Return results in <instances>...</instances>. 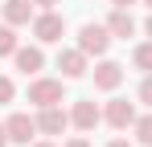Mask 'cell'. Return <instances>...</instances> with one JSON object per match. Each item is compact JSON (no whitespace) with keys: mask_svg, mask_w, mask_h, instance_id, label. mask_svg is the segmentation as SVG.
<instances>
[{"mask_svg":"<svg viewBox=\"0 0 152 147\" xmlns=\"http://www.w3.org/2000/svg\"><path fill=\"white\" fill-rule=\"evenodd\" d=\"M107 45H111V29H107V24H95V21H91V24H82V29H78V49H82L86 57H91V53L103 57Z\"/></svg>","mask_w":152,"mask_h":147,"instance_id":"obj_2","label":"cell"},{"mask_svg":"<svg viewBox=\"0 0 152 147\" xmlns=\"http://www.w3.org/2000/svg\"><path fill=\"white\" fill-rule=\"evenodd\" d=\"M119 82H124V66L119 61H99L95 66V86L99 90H115Z\"/></svg>","mask_w":152,"mask_h":147,"instance_id":"obj_9","label":"cell"},{"mask_svg":"<svg viewBox=\"0 0 152 147\" xmlns=\"http://www.w3.org/2000/svg\"><path fill=\"white\" fill-rule=\"evenodd\" d=\"M33 21V0H4V24H29Z\"/></svg>","mask_w":152,"mask_h":147,"instance_id":"obj_11","label":"cell"},{"mask_svg":"<svg viewBox=\"0 0 152 147\" xmlns=\"http://www.w3.org/2000/svg\"><path fill=\"white\" fill-rule=\"evenodd\" d=\"M33 147H53V143H33Z\"/></svg>","mask_w":152,"mask_h":147,"instance_id":"obj_24","label":"cell"},{"mask_svg":"<svg viewBox=\"0 0 152 147\" xmlns=\"http://www.w3.org/2000/svg\"><path fill=\"white\" fill-rule=\"evenodd\" d=\"M4 131H8V143H29V139L37 135V119H29V115H12V119L4 122Z\"/></svg>","mask_w":152,"mask_h":147,"instance_id":"obj_7","label":"cell"},{"mask_svg":"<svg viewBox=\"0 0 152 147\" xmlns=\"http://www.w3.org/2000/svg\"><path fill=\"white\" fill-rule=\"evenodd\" d=\"M58 70L66 74V78H82L86 74V53L82 49H62L58 53Z\"/></svg>","mask_w":152,"mask_h":147,"instance_id":"obj_8","label":"cell"},{"mask_svg":"<svg viewBox=\"0 0 152 147\" xmlns=\"http://www.w3.org/2000/svg\"><path fill=\"white\" fill-rule=\"evenodd\" d=\"M107 147H132V143H127V139H111Z\"/></svg>","mask_w":152,"mask_h":147,"instance_id":"obj_20","label":"cell"},{"mask_svg":"<svg viewBox=\"0 0 152 147\" xmlns=\"http://www.w3.org/2000/svg\"><path fill=\"white\" fill-rule=\"evenodd\" d=\"M132 61H136V70L152 74V41H144V45H136V53H132Z\"/></svg>","mask_w":152,"mask_h":147,"instance_id":"obj_14","label":"cell"},{"mask_svg":"<svg viewBox=\"0 0 152 147\" xmlns=\"http://www.w3.org/2000/svg\"><path fill=\"white\" fill-rule=\"evenodd\" d=\"M33 4H37V8H53L58 0H33Z\"/></svg>","mask_w":152,"mask_h":147,"instance_id":"obj_19","label":"cell"},{"mask_svg":"<svg viewBox=\"0 0 152 147\" xmlns=\"http://www.w3.org/2000/svg\"><path fill=\"white\" fill-rule=\"evenodd\" d=\"M17 33H12V24H0V57H12L17 53Z\"/></svg>","mask_w":152,"mask_h":147,"instance_id":"obj_13","label":"cell"},{"mask_svg":"<svg viewBox=\"0 0 152 147\" xmlns=\"http://www.w3.org/2000/svg\"><path fill=\"white\" fill-rule=\"evenodd\" d=\"M140 102H144V106H152V74L140 82Z\"/></svg>","mask_w":152,"mask_h":147,"instance_id":"obj_16","label":"cell"},{"mask_svg":"<svg viewBox=\"0 0 152 147\" xmlns=\"http://www.w3.org/2000/svg\"><path fill=\"white\" fill-rule=\"evenodd\" d=\"M103 119V110L91 102V98H82V102H74V110H70V122H74L78 131H95Z\"/></svg>","mask_w":152,"mask_h":147,"instance_id":"obj_6","label":"cell"},{"mask_svg":"<svg viewBox=\"0 0 152 147\" xmlns=\"http://www.w3.org/2000/svg\"><path fill=\"white\" fill-rule=\"evenodd\" d=\"M29 102H33V106H58V102H62V82H58V78L29 82Z\"/></svg>","mask_w":152,"mask_h":147,"instance_id":"obj_3","label":"cell"},{"mask_svg":"<svg viewBox=\"0 0 152 147\" xmlns=\"http://www.w3.org/2000/svg\"><path fill=\"white\" fill-rule=\"evenodd\" d=\"M144 4H148V8H152V0H144Z\"/></svg>","mask_w":152,"mask_h":147,"instance_id":"obj_25","label":"cell"},{"mask_svg":"<svg viewBox=\"0 0 152 147\" xmlns=\"http://www.w3.org/2000/svg\"><path fill=\"white\" fill-rule=\"evenodd\" d=\"M66 127H70V115L62 106H41V115H37V131L41 135H62Z\"/></svg>","mask_w":152,"mask_h":147,"instance_id":"obj_5","label":"cell"},{"mask_svg":"<svg viewBox=\"0 0 152 147\" xmlns=\"http://www.w3.org/2000/svg\"><path fill=\"white\" fill-rule=\"evenodd\" d=\"M107 29H111V37H132V33H136V21H132V12H127V8H115V12H111V17H107Z\"/></svg>","mask_w":152,"mask_h":147,"instance_id":"obj_12","label":"cell"},{"mask_svg":"<svg viewBox=\"0 0 152 147\" xmlns=\"http://www.w3.org/2000/svg\"><path fill=\"white\" fill-rule=\"evenodd\" d=\"M136 135H140V143H144V147H152V115L136 119Z\"/></svg>","mask_w":152,"mask_h":147,"instance_id":"obj_15","label":"cell"},{"mask_svg":"<svg viewBox=\"0 0 152 147\" xmlns=\"http://www.w3.org/2000/svg\"><path fill=\"white\" fill-rule=\"evenodd\" d=\"M103 119L111 122L115 131H127V127H136V119H140V115H136V106H132L127 98H115V102H107V110H103Z\"/></svg>","mask_w":152,"mask_h":147,"instance_id":"obj_4","label":"cell"},{"mask_svg":"<svg viewBox=\"0 0 152 147\" xmlns=\"http://www.w3.org/2000/svg\"><path fill=\"white\" fill-rule=\"evenodd\" d=\"M144 33H148V37H152V17H148V21H144Z\"/></svg>","mask_w":152,"mask_h":147,"instance_id":"obj_23","label":"cell"},{"mask_svg":"<svg viewBox=\"0 0 152 147\" xmlns=\"http://www.w3.org/2000/svg\"><path fill=\"white\" fill-rule=\"evenodd\" d=\"M62 33H66V17H62V12L45 8V12H37V17H33V37H37L41 45L62 41Z\"/></svg>","mask_w":152,"mask_h":147,"instance_id":"obj_1","label":"cell"},{"mask_svg":"<svg viewBox=\"0 0 152 147\" xmlns=\"http://www.w3.org/2000/svg\"><path fill=\"white\" fill-rule=\"evenodd\" d=\"M12 61H17V70H21V74H37L41 66H45V53H41L37 45H21L17 53H12Z\"/></svg>","mask_w":152,"mask_h":147,"instance_id":"obj_10","label":"cell"},{"mask_svg":"<svg viewBox=\"0 0 152 147\" xmlns=\"http://www.w3.org/2000/svg\"><path fill=\"white\" fill-rule=\"evenodd\" d=\"M4 143H8V131H4V127H0V147H4Z\"/></svg>","mask_w":152,"mask_h":147,"instance_id":"obj_22","label":"cell"},{"mask_svg":"<svg viewBox=\"0 0 152 147\" xmlns=\"http://www.w3.org/2000/svg\"><path fill=\"white\" fill-rule=\"evenodd\" d=\"M66 147H91V143H86V139H70Z\"/></svg>","mask_w":152,"mask_h":147,"instance_id":"obj_21","label":"cell"},{"mask_svg":"<svg viewBox=\"0 0 152 147\" xmlns=\"http://www.w3.org/2000/svg\"><path fill=\"white\" fill-rule=\"evenodd\" d=\"M12 94H17V90H12V82H8V78H0V106H4V102H12Z\"/></svg>","mask_w":152,"mask_h":147,"instance_id":"obj_17","label":"cell"},{"mask_svg":"<svg viewBox=\"0 0 152 147\" xmlns=\"http://www.w3.org/2000/svg\"><path fill=\"white\" fill-rule=\"evenodd\" d=\"M111 4H115V8H132L136 0H111Z\"/></svg>","mask_w":152,"mask_h":147,"instance_id":"obj_18","label":"cell"}]
</instances>
